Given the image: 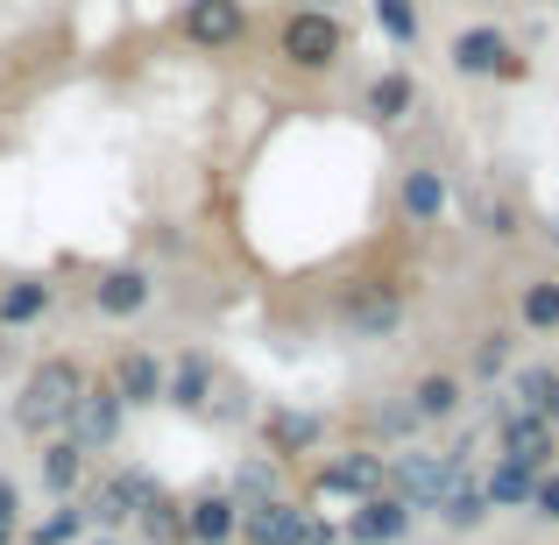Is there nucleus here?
<instances>
[{
	"label": "nucleus",
	"instance_id": "obj_1",
	"mask_svg": "<svg viewBox=\"0 0 559 545\" xmlns=\"http://www.w3.org/2000/svg\"><path fill=\"white\" fill-rule=\"evenodd\" d=\"M270 57L298 79H333L355 57V28L341 22V8H284L270 28Z\"/></svg>",
	"mask_w": 559,
	"mask_h": 545
},
{
	"label": "nucleus",
	"instance_id": "obj_2",
	"mask_svg": "<svg viewBox=\"0 0 559 545\" xmlns=\"http://www.w3.org/2000/svg\"><path fill=\"white\" fill-rule=\"evenodd\" d=\"M85 382H93V376H85L79 355H43L22 382H14V433H22V439L64 433V418H71V404H79Z\"/></svg>",
	"mask_w": 559,
	"mask_h": 545
},
{
	"label": "nucleus",
	"instance_id": "obj_3",
	"mask_svg": "<svg viewBox=\"0 0 559 545\" xmlns=\"http://www.w3.org/2000/svg\"><path fill=\"white\" fill-rule=\"evenodd\" d=\"M333 327L347 333V341H369V347H390L396 333H404L411 319V284H396V276H347L341 291H333Z\"/></svg>",
	"mask_w": 559,
	"mask_h": 545
},
{
	"label": "nucleus",
	"instance_id": "obj_4",
	"mask_svg": "<svg viewBox=\"0 0 559 545\" xmlns=\"http://www.w3.org/2000/svg\"><path fill=\"white\" fill-rule=\"evenodd\" d=\"M447 71L467 85H524L532 79V57H524V43L503 22H461L447 36Z\"/></svg>",
	"mask_w": 559,
	"mask_h": 545
},
{
	"label": "nucleus",
	"instance_id": "obj_5",
	"mask_svg": "<svg viewBox=\"0 0 559 545\" xmlns=\"http://www.w3.org/2000/svg\"><path fill=\"white\" fill-rule=\"evenodd\" d=\"M248 36H255L248 0H185L178 8V43L199 50V57H227V50H241Z\"/></svg>",
	"mask_w": 559,
	"mask_h": 545
},
{
	"label": "nucleus",
	"instance_id": "obj_6",
	"mask_svg": "<svg viewBox=\"0 0 559 545\" xmlns=\"http://www.w3.org/2000/svg\"><path fill=\"white\" fill-rule=\"evenodd\" d=\"M121 433H128V404H121V390H114L107 376L85 382L79 404H71V418H64V439H71L79 453H107V447H121Z\"/></svg>",
	"mask_w": 559,
	"mask_h": 545
},
{
	"label": "nucleus",
	"instance_id": "obj_7",
	"mask_svg": "<svg viewBox=\"0 0 559 545\" xmlns=\"http://www.w3.org/2000/svg\"><path fill=\"white\" fill-rule=\"evenodd\" d=\"M376 489H390V461H382V447H341V453H326V461L312 467V496H347V503H361V496H376Z\"/></svg>",
	"mask_w": 559,
	"mask_h": 545
},
{
	"label": "nucleus",
	"instance_id": "obj_8",
	"mask_svg": "<svg viewBox=\"0 0 559 545\" xmlns=\"http://www.w3.org/2000/svg\"><path fill=\"white\" fill-rule=\"evenodd\" d=\"M467 453H475V447H453V453H396V461H390V496H404V503L425 518V510L447 496V482L467 467Z\"/></svg>",
	"mask_w": 559,
	"mask_h": 545
},
{
	"label": "nucleus",
	"instance_id": "obj_9",
	"mask_svg": "<svg viewBox=\"0 0 559 545\" xmlns=\"http://www.w3.org/2000/svg\"><path fill=\"white\" fill-rule=\"evenodd\" d=\"M85 305H93L99 319H142L156 305V270L150 262H107V270H93V284H85Z\"/></svg>",
	"mask_w": 559,
	"mask_h": 545
},
{
	"label": "nucleus",
	"instance_id": "obj_10",
	"mask_svg": "<svg viewBox=\"0 0 559 545\" xmlns=\"http://www.w3.org/2000/svg\"><path fill=\"white\" fill-rule=\"evenodd\" d=\"M453 213V178L439 164H404V178H396V220H404L411 234H432L447 227Z\"/></svg>",
	"mask_w": 559,
	"mask_h": 545
},
{
	"label": "nucleus",
	"instance_id": "obj_11",
	"mask_svg": "<svg viewBox=\"0 0 559 545\" xmlns=\"http://www.w3.org/2000/svg\"><path fill=\"white\" fill-rule=\"evenodd\" d=\"M326 447V411H298V404H270L262 411V453L270 461H305V453Z\"/></svg>",
	"mask_w": 559,
	"mask_h": 545
},
{
	"label": "nucleus",
	"instance_id": "obj_12",
	"mask_svg": "<svg viewBox=\"0 0 559 545\" xmlns=\"http://www.w3.org/2000/svg\"><path fill=\"white\" fill-rule=\"evenodd\" d=\"M552 453H559V433L538 418V411L510 404L503 418H496V461H518V467H532V475H546Z\"/></svg>",
	"mask_w": 559,
	"mask_h": 545
},
{
	"label": "nucleus",
	"instance_id": "obj_13",
	"mask_svg": "<svg viewBox=\"0 0 559 545\" xmlns=\"http://www.w3.org/2000/svg\"><path fill=\"white\" fill-rule=\"evenodd\" d=\"M411 524H418V510H411L404 496L376 489V496H361V503H355V518L341 524V538L347 545H404Z\"/></svg>",
	"mask_w": 559,
	"mask_h": 545
},
{
	"label": "nucleus",
	"instance_id": "obj_14",
	"mask_svg": "<svg viewBox=\"0 0 559 545\" xmlns=\"http://www.w3.org/2000/svg\"><path fill=\"white\" fill-rule=\"evenodd\" d=\"M467 390H475V382H467L461 368H418L411 390H404V404H411L418 425H453L467 411Z\"/></svg>",
	"mask_w": 559,
	"mask_h": 545
},
{
	"label": "nucleus",
	"instance_id": "obj_15",
	"mask_svg": "<svg viewBox=\"0 0 559 545\" xmlns=\"http://www.w3.org/2000/svg\"><path fill=\"white\" fill-rule=\"evenodd\" d=\"M164 355H156V347H121V355H114V368H107V382L114 390H121V404L128 411H156L164 404Z\"/></svg>",
	"mask_w": 559,
	"mask_h": 545
},
{
	"label": "nucleus",
	"instance_id": "obj_16",
	"mask_svg": "<svg viewBox=\"0 0 559 545\" xmlns=\"http://www.w3.org/2000/svg\"><path fill=\"white\" fill-rule=\"evenodd\" d=\"M305 518H312V510L284 489V496H270V503H248L241 510V532H234V545H298Z\"/></svg>",
	"mask_w": 559,
	"mask_h": 545
},
{
	"label": "nucleus",
	"instance_id": "obj_17",
	"mask_svg": "<svg viewBox=\"0 0 559 545\" xmlns=\"http://www.w3.org/2000/svg\"><path fill=\"white\" fill-rule=\"evenodd\" d=\"M213 382H219V362L205 355V347H185V355L164 368V404L170 411H213Z\"/></svg>",
	"mask_w": 559,
	"mask_h": 545
},
{
	"label": "nucleus",
	"instance_id": "obj_18",
	"mask_svg": "<svg viewBox=\"0 0 559 545\" xmlns=\"http://www.w3.org/2000/svg\"><path fill=\"white\" fill-rule=\"evenodd\" d=\"M361 114H369L376 128H404L411 114H418V79H411L404 64H382L369 85H361Z\"/></svg>",
	"mask_w": 559,
	"mask_h": 545
},
{
	"label": "nucleus",
	"instance_id": "obj_19",
	"mask_svg": "<svg viewBox=\"0 0 559 545\" xmlns=\"http://www.w3.org/2000/svg\"><path fill=\"white\" fill-rule=\"evenodd\" d=\"M234 532H241V503L227 496V482L185 503V545H234Z\"/></svg>",
	"mask_w": 559,
	"mask_h": 545
},
{
	"label": "nucleus",
	"instance_id": "obj_20",
	"mask_svg": "<svg viewBox=\"0 0 559 545\" xmlns=\"http://www.w3.org/2000/svg\"><path fill=\"white\" fill-rule=\"evenodd\" d=\"M36 475H43V496L71 503V496L93 482V453H79L64 433H50V439H43V453H36Z\"/></svg>",
	"mask_w": 559,
	"mask_h": 545
},
{
	"label": "nucleus",
	"instance_id": "obj_21",
	"mask_svg": "<svg viewBox=\"0 0 559 545\" xmlns=\"http://www.w3.org/2000/svg\"><path fill=\"white\" fill-rule=\"evenodd\" d=\"M57 312V284L50 276H8L0 284V333H28Z\"/></svg>",
	"mask_w": 559,
	"mask_h": 545
},
{
	"label": "nucleus",
	"instance_id": "obj_22",
	"mask_svg": "<svg viewBox=\"0 0 559 545\" xmlns=\"http://www.w3.org/2000/svg\"><path fill=\"white\" fill-rule=\"evenodd\" d=\"M432 518L447 524V532H475V524H489V496H481V467L475 461L447 482V496L432 503Z\"/></svg>",
	"mask_w": 559,
	"mask_h": 545
},
{
	"label": "nucleus",
	"instance_id": "obj_23",
	"mask_svg": "<svg viewBox=\"0 0 559 545\" xmlns=\"http://www.w3.org/2000/svg\"><path fill=\"white\" fill-rule=\"evenodd\" d=\"M518 333H532V341H559V276L538 270L518 284Z\"/></svg>",
	"mask_w": 559,
	"mask_h": 545
},
{
	"label": "nucleus",
	"instance_id": "obj_24",
	"mask_svg": "<svg viewBox=\"0 0 559 545\" xmlns=\"http://www.w3.org/2000/svg\"><path fill=\"white\" fill-rule=\"evenodd\" d=\"M467 220H475V234H489V241H518L524 234V205L510 199V191H489V185L467 191Z\"/></svg>",
	"mask_w": 559,
	"mask_h": 545
},
{
	"label": "nucleus",
	"instance_id": "obj_25",
	"mask_svg": "<svg viewBox=\"0 0 559 545\" xmlns=\"http://www.w3.org/2000/svg\"><path fill=\"white\" fill-rule=\"evenodd\" d=\"M510 368H518V333H510V327H481L475 347H467V382L489 390V382H503Z\"/></svg>",
	"mask_w": 559,
	"mask_h": 545
},
{
	"label": "nucleus",
	"instance_id": "obj_26",
	"mask_svg": "<svg viewBox=\"0 0 559 545\" xmlns=\"http://www.w3.org/2000/svg\"><path fill=\"white\" fill-rule=\"evenodd\" d=\"M227 496L234 503H270V496H284V461H270V453H241V467H234V482H227Z\"/></svg>",
	"mask_w": 559,
	"mask_h": 545
},
{
	"label": "nucleus",
	"instance_id": "obj_27",
	"mask_svg": "<svg viewBox=\"0 0 559 545\" xmlns=\"http://www.w3.org/2000/svg\"><path fill=\"white\" fill-rule=\"evenodd\" d=\"M128 524H135V538H142V545H185V503H178L170 489H156Z\"/></svg>",
	"mask_w": 559,
	"mask_h": 545
},
{
	"label": "nucleus",
	"instance_id": "obj_28",
	"mask_svg": "<svg viewBox=\"0 0 559 545\" xmlns=\"http://www.w3.org/2000/svg\"><path fill=\"white\" fill-rule=\"evenodd\" d=\"M79 510H85V532H128V496L114 489V475L85 482V489H79Z\"/></svg>",
	"mask_w": 559,
	"mask_h": 545
},
{
	"label": "nucleus",
	"instance_id": "obj_29",
	"mask_svg": "<svg viewBox=\"0 0 559 545\" xmlns=\"http://www.w3.org/2000/svg\"><path fill=\"white\" fill-rule=\"evenodd\" d=\"M532 467H518V461H489L481 467V496H489V510H524L532 503Z\"/></svg>",
	"mask_w": 559,
	"mask_h": 545
},
{
	"label": "nucleus",
	"instance_id": "obj_30",
	"mask_svg": "<svg viewBox=\"0 0 559 545\" xmlns=\"http://www.w3.org/2000/svg\"><path fill=\"white\" fill-rule=\"evenodd\" d=\"M369 14H376V28L396 43V50H411V43L425 36V8L418 0H369Z\"/></svg>",
	"mask_w": 559,
	"mask_h": 545
},
{
	"label": "nucleus",
	"instance_id": "obj_31",
	"mask_svg": "<svg viewBox=\"0 0 559 545\" xmlns=\"http://www.w3.org/2000/svg\"><path fill=\"white\" fill-rule=\"evenodd\" d=\"M361 425H369L376 439H411V433H425V425L411 418L404 390H396V396H382V404H369V411H361Z\"/></svg>",
	"mask_w": 559,
	"mask_h": 545
},
{
	"label": "nucleus",
	"instance_id": "obj_32",
	"mask_svg": "<svg viewBox=\"0 0 559 545\" xmlns=\"http://www.w3.org/2000/svg\"><path fill=\"white\" fill-rule=\"evenodd\" d=\"M79 532H85V510H79V496H71V503H57L43 524H28V532H22V545H71Z\"/></svg>",
	"mask_w": 559,
	"mask_h": 545
},
{
	"label": "nucleus",
	"instance_id": "obj_33",
	"mask_svg": "<svg viewBox=\"0 0 559 545\" xmlns=\"http://www.w3.org/2000/svg\"><path fill=\"white\" fill-rule=\"evenodd\" d=\"M114 489H121V496H128V518H135V510H142V503H150V496H156V489H164V482H156V475H150V467H114Z\"/></svg>",
	"mask_w": 559,
	"mask_h": 545
},
{
	"label": "nucleus",
	"instance_id": "obj_34",
	"mask_svg": "<svg viewBox=\"0 0 559 545\" xmlns=\"http://www.w3.org/2000/svg\"><path fill=\"white\" fill-rule=\"evenodd\" d=\"M524 510H532L538 524H552V532H559V467H546V475L532 482V503H524Z\"/></svg>",
	"mask_w": 559,
	"mask_h": 545
},
{
	"label": "nucleus",
	"instance_id": "obj_35",
	"mask_svg": "<svg viewBox=\"0 0 559 545\" xmlns=\"http://www.w3.org/2000/svg\"><path fill=\"white\" fill-rule=\"evenodd\" d=\"M14 538H22V489L0 475V545H14Z\"/></svg>",
	"mask_w": 559,
	"mask_h": 545
},
{
	"label": "nucleus",
	"instance_id": "obj_36",
	"mask_svg": "<svg viewBox=\"0 0 559 545\" xmlns=\"http://www.w3.org/2000/svg\"><path fill=\"white\" fill-rule=\"evenodd\" d=\"M298 545H347V538H341V524H333V518H305Z\"/></svg>",
	"mask_w": 559,
	"mask_h": 545
},
{
	"label": "nucleus",
	"instance_id": "obj_37",
	"mask_svg": "<svg viewBox=\"0 0 559 545\" xmlns=\"http://www.w3.org/2000/svg\"><path fill=\"white\" fill-rule=\"evenodd\" d=\"M298 8H341V0H298Z\"/></svg>",
	"mask_w": 559,
	"mask_h": 545
},
{
	"label": "nucleus",
	"instance_id": "obj_38",
	"mask_svg": "<svg viewBox=\"0 0 559 545\" xmlns=\"http://www.w3.org/2000/svg\"><path fill=\"white\" fill-rule=\"evenodd\" d=\"M93 545H128V538H114V532H99V538H93Z\"/></svg>",
	"mask_w": 559,
	"mask_h": 545
},
{
	"label": "nucleus",
	"instance_id": "obj_39",
	"mask_svg": "<svg viewBox=\"0 0 559 545\" xmlns=\"http://www.w3.org/2000/svg\"><path fill=\"white\" fill-rule=\"evenodd\" d=\"M0 71H8V57H0Z\"/></svg>",
	"mask_w": 559,
	"mask_h": 545
},
{
	"label": "nucleus",
	"instance_id": "obj_40",
	"mask_svg": "<svg viewBox=\"0 0 559 545\" xmlns=\"http://www.w3.org/2000/svg\"><path fill=\"white\" fill-rule=\"evenodd\" d=\"M552 8H559V0H552Z\"/></svg>",
	"mask_w": 559,
	"mask_h": 545
}]
</instances>
